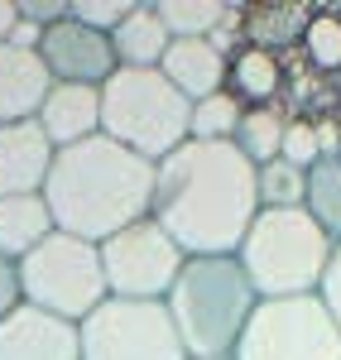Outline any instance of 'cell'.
I'll list each match as a JSON object with an SVG mask.
<instances>
[{
	"label": "cell",
	"mask_w": 341,
	"mask_h": 360,
	"mask_svg": "<svg viewBox=\"0 0 341 360\" xmlns=\"http://www.w3.org/2000/svg\"><path fill=\"white\" fill-rule=\"evenodd\" d=\"M317 298H322V307L332 312V322H337V332H341V245H332V259H327V274H322Z\"/></svg>",
	"instance_id": "27"
},
{
	"label": "cell",
	"mask_w": 341,
	"mask_h": 360,
	"mask_svg": "<svg viewBox=\"0 0 341 360\" xmlns=\"http://www.w3.org/2000/svg\"><path fill=\"white\" fill-rule=\"evenodd\" d=\"M226 91L245 106V111H250V106H274V96L284 91V63H279V53L245 44L240 53L231 58Z\"/></svg>",
	"instance_id": "18"
},
{
	"label": "cell",
	"mask_w": 341,
	"mask_h": 360,
	"mask_svg": "<svg viewBox=\"0 0 341 360\" xmlns=\"http://www.w3.org/2000/svg\"><path fill=\"white\" fill-rule=\"evenodd\" d=\"M159 72L169 77L188 101H207L217 91H226V72H231V58L212 44V39H173Z\"/></svg>",
	"instance_id": "15"
},
{
	"label": "cell",
	"mask_w": 341,
	"mask_h": 360,
	"mask_svg": "<svg viewBox=\"0 0 341 360\" xmlns=\"http://www.w3.org/2000/svg\"><path fill=\"white\" fill-rule=\"evenodd\" d=\"M53 139L44 135L39 120L0 125V197H29L44 193L53 173Z\"/></svg>",
	"instance_id": "12"
},
{
	"label": "cell",
	"mask_w": 341,
	"mask_h": 360,
	"mask_svg": "<svg viewBox=\"0 0 341 360\" xmlns=\"http://www.w3.org/2000/svg\"><path fill=\"white\" fill-rule=\"evenodd\" d=\"M303 58L313 63L317 72H341V10H313L303 25Z\"/></svg>",
	"instance_id": "23"
},
{
	"label": "cell",
	"mask_w": 341,
	"mask_h": 360,
	"mask_svg": "<svg viewBox=\"0 0 341 360\" xmlns=\"http://www.w3.org/2000/svg\"><path fill=\"white\" fill-rule=\"evenodd\" d=\"M337 159H341V125H337Z\"/></svg>",
	"instance_id": "31"
},
{
	"label": "cell",
	"mask_w": 341,
	"mask_h": 360,
	"mask_svg": "<svg viewBox=\"0 0 341 360\" xmlns=\"http://www.w3.org/2000/svg\"><path fill=\"white\" fill-rule=\"evenodd\" d=\"M303 212L332 236V245H341V159L337 154H322L308 168V202H303Z\"/></svg>",
	"instance_id": "19"
},
{
	"label": "cell",
	"mask_w": 341,
	"mask_h": 360,
	"mask_svg": "<svg viewBox=\"0 0 341 360\" xmlns=\"http://www.w3.org/2000/svg\"><path fill=\"white\" fill-rule=\"evenodd\" d=\"M231 360H341V332L317 293L259 298Z\"/></svg>",
	"instance_id": "7"
},
{
	"label": "cell",
	"mask_w": 341,
	"mask_h": 360,
	"mask_svg": "<svg viewBox=\"0 0 341 360\" xmlns=\"http://www.w3.org/2000/svg\"><path fill=\"white\" fill-rule=\"evenodd\" d=\"M49 68L34 49H15V44H0V125H20L34 120L44 96H49Z\"/></svg>",
	"instance_id": "14"
},
{
	"label": "cell",
	"mask_w": 341,
	"mask_h": 360,
	"mask_svg": "<svg viewBox=\"0 0 341 360\" xmlns=\"http://www.w3.org/2000/svg\"><path fill=\"white\" fill-rule=\"evenodd\" d=\"M164 307H169L188 356L221 360L236 351L250 312L259 307V293L250 288L236 255H193L183 264L178 283L169 288Z\"/></svg>",
	"instance_id": "3"
},
{
	"label": "cell",
	"mask_w": 341,
	"mask_h": 360,
	"mask_svg": "<svg viewBox=\"0 0 341 360\" xmlns=\"http://www.w3.org/2000/svg\"><path fill=\"white\" fill-rule=\"evenodd\" d=\"M154 221L178 250L193 255H236L259 217L255 164L231 139H188L154 168Z\"/></svg>",
	"instance_id": "1"
},
{
	"label": "cell",
	"mask_w": 341,
	"mask_h": 360,
	"mask_svg": "<svg viewBox=\"0 0 341 360\" xmlns=\"http://www.w3.org/2000/svg\"><path fill=\"white\" fill-rule=\"evenodd\" d=\"M135 10V0H72V20H82L96 34H115V25Z\"/></svg>",
	"instance_id": "26"
},
{
	"label": "cell",
	"mask_w": 341,
	"mask_h": 360,
	"mask_svg": "<svg viewBox=\"0 0 341 360\" xmlns=\"http://www.w3.org/2000/svg\"><path fill=\"white\" fill-rule=\"evenodd\" d=\"M308 15L313 10H298V5H259L245 15V39L255 44V49H279V44H293V39H303V25H308Z\"/></svg>",
	"instance_id": "22"
},
{
	"label": "cell",
	"mask_w": 341,
	"mask_h": 360,
	"mask_svg": "<svg viewBox=\"0 0 341 360\" xmlns=\"http://www.w3.org/2000/svg\"><path fill=\"white\" fill-rule=\"evenodd\" d=\"M154 168L159 164L115 144L111 135H91L72 149H58L53 173L44 183L53 226L91 245L111 240L115 231L154 212Z\"/></svg>",
	"instance_id": "2"
},
{
	"label": "cell",
	"mask_w": 341,
	"mask_h": 360,
	"mask_svg": "<svg viewBox=\"0 0 341 360\" xmlns=\"http://www.w3.org/2000/svg\"><path fill=\"white\" fill-rule=\"evenodd\" d=\"M154 10L173 39H212L231 15V5H217V0H154Z\"/></svg>",
	"instance_id": "21"
},
{
	"label": "cell",
	"mask_w": 341,
	"mask_h": 360,
	"mask_svg": "<svg viewBox=\"0 0 341 360\" xmlns=\"http://www.w3.org/2000/svg\"><path fill=\"white\" fill-rule=\"evenodd\" d=\"M15 25H20V0H0V44L15 39Z\"/></svg>",
	"instance_id": "30"
},
{
	"label": "cell",
	"mask_w": 341,
	"mask_h": 360,
	"mask_svg": "<svg viewBox=\"0 0 341 360\" xmlns=\"http://www.w3.org/2000/svg\"><path fill=\"white\" fill-rule=\"evenodd\" d=\"M169 44H173L169 25H164L159 10L144 5V0H135V10H130L111 34V49H115V63H120V68H159L164 53H169Z\"/></svg>",
	"instance_id": "17"
},
{
	"label": "cell",
	"mask_w": 341,
	"mask_h": 360,
	"mask_svg": "<svg viewBox=\"0 0 341 360\" xmlns=\"http://www.w3.org/2000/svg\"><path fill=\"white\" fill-rule=\"evenodd\" d=\"M101 135L159 164L193 139V101L159 68H120L101 86Z\"/></svg>",
	"instance_id": "5"
},
{
	"label": "cell",
	"mask_w": 341,
	"mask_h": 360,
	"mask_svg": "<svg viewBox=\"0 0 341 360\" xmlns=\"http://www.w3.org/2000/svg\"><path fill=\"white\" fill-rule=\"evenodd\" d=\"M259 207H303L308 202V168H293L288 159L255 168Z\"/></svg>",
	"instance_id": "24"
},
{
	"label": "cell",
	"mask_w": 341,
	"mask_h": 360,
	"mask_svg": "<svg viewBox=\"0 0 341 360\" xmlns=\"http://www.w3.org/2000/svg\"><path fill=\"white\" fill-rule=\"evenodd\" d=\"M67 10H72V0H20V20H29V25H39V29L67 20Z\"/></svg>",
	"instance_id": "29"
},
{
	"label": "cell",
	"mask_w": 341,
	"mask_h": 360,
	"mask_svg": "<svg viewBox=\"0 0 341 360\" xmlns=\"http://www.w3.org/2000/svg\"><path fill=\"white\" fill-rule=\"evenodd\" d=\"M240 120H245V106L231 91H217L207 101H193V139H236Z\"/></svg>",
	"instance_id": "25"
},
{
	"label": "cell",
	"mask_w": 341,
	"mask_h": 360,
	"mask_svg": "<svg viewBox=\"0 0 341 360\" xmlns=\"http://www.w3.org/2000/svg\"><path fill=\"white\" fill-rule=\"evenodd\" d=\"M82 360H193L164 303L106 298L82 322Z\"/></svg>",
	"instance_id": "9"
},
{
	"label": "cell",
	"mask_w": 341,
	"mask_h": 360,
	"mask_svg": "<svg viewBox=\"0 0 341 360\" xmlns=\"http://www.w3.org/2000/svg\"><path fill=\"white\" fill-rule=\"evenodd\" d=\"M236 259L259 298H303L322 288L332 236L303 207H259Z\"/></svg>",
	"instance_id": "4"
},
{
	"label": "cell",
	"mask_w": 341,
	"mask_h": 360,
	"mask_svg": "<svg viewBox=\"0 0 341 360\" xmlns=\"http://www.w3.org/2000/svg\"><path fill=\"white\" fill-rule=\"evenodd\" d=\"M15 307H25V288H20V264L0 255V322H5V317H10Z\"/></svg>",
	"instance_id": "28"
},
{
	"label": "cell",
	"mask_w": 341,
	"mask_h": 360,
	"mask_svg": "<svg viewBox=\"0 0 341 360\" xmlns=\"http://www.w3.org/2000/svg\"><path fill=\"white\" fill-rule=\"evenodd\" d=\"M284 130H288V115L279 111V106H250L231 144L259 168V164H274V159L284 154Z\"/></svg>",
	"instance_id": "20"
},
{
	"label": "cell",
	"mask_w": 341,
	"mask_h": 360,
	"mask_svg": "<svg viewBox=\"0 0 341 360\" xmlns=\"http://www.w3.org/2000/svg\"><path fill=\"white\" fill-rule=\"evenodd\" d=\"M39 58L49 68L53 82H77V86H106L120 72L115 63V49H111V34H96L86 29L82 20H58V25L44 29V44H39Z\"/></svg>",
	"instance_id": "10"
},
{
	"label": "cell",
	"mask_w": 341,
	"mask_h": 360,
	"mask_svg": "<svg viewBox=\"0 0 341 360\" xmlns=\"http://www.w3.org/2000/svg\"><path fill=\"white\" fill-rule=\"evenodd\" d=\"M183 264H188V255L178 250V240L154 217H144V221L115 231L111 240H101L106 288H111V298H125V303H164L178 274H183Z\"/></svg>",
	"instance_id": "8"
},
{
	"label": "cell",
	"mask_w": 341,
	"mask_h": 360,
	"mask_svg": "<svg viewBox=\"0 0 341 360\" xmlns=\"http://www.w3.org/2000/svg\"><path fill=\"white\" fill-rule=\"evenodd\" d=\"M53 149H72L82 139L101 135V86H77V82H53L44 106L34 115Z\"/></svg>",
	"instance_id": "13"
},
{
	"label": "cell",
	"mask_w": 341,
	"mask_h": 360,
	"mask_svg": "<svg viewBox=\"0 0 341 360\" xmlns=\"http://www.w3.org/2000/svg\"><path fill=\"white\" fill-rule=\"evenodd\" d=\"M221 360H231V356H221Z\"/></svg>",
	"instance_id": "32"
},
{
	"label": "cell",
	"mask_w": 341,
	"mask_h": 360,
	"mask_svg": "<svg viewBox=\"0 0 341 360\" xmlns=\"http://www.w3.org/2000/svg\"><path fill=\"white\" fill-rule=\"evenodd\" d=\"M53 231H58V226H53V212H49L44 193L0 197V255H5V259L20 264V259L34 255Z\"/></svg>",
	"instance_id": "16"
},
{
	"label": "cell",
	"mask_w": 341,
	"mask_h": 360,
	"mask_svg": "<svg viewBox=\"0 0 341 360\" xmlns=\"http://www.w3.org/2000/svg\"><path fill=\"white\" fill-rule=\"evenodd\" d=\"M20 288H25L29 307L67 317L82 327L111 298L106 269H101V245H91L82 236H67V231H53L34 255L20 259Z\"/></svg>",
	"instance_id": "6"
},
{
	"label": "cell",
	"mask_w": 341,
	"mask_h": 360,
	"mask_svg": "<svg viewBox=\"0 0 341 360\" xmlns=\"http://www.w3.org/2000/svg\"><path fill=\"white\" fill-rule=\"evenodd\" d=\"M0 360H82V327L25 303L0 322Z\"/></svg>",
	"instance_id": "11"
}]
</instances>
